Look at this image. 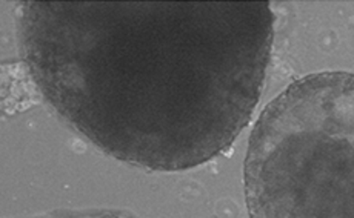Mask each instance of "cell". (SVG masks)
<instances>
[{
  "label": "cell",
  "instance_id": "1",
  "mask_svg": "<svg viewBox=\"0 0 354 218\" xmlns=\"http://www.w3.org/2000/svg\"><path fill=\"white\" fill-rule=\"evenodd\" d=\"M273 37L268 2H25L17 16L40 97L108 155L163 172L231 148Z\"/></svg>",
  "mask_w": 354,
  "mask_h": 218
},
{
  "label": "cell",
  "instance_id": "2",
  "mask_svg": "<svg viewBox=\"0 0 354 218\" xmlns=\"http://www.w3.org/2000/svg\"><path fill=\"white\" fill-rule=\"evenodd\" d=\"M248 218H354V72L295 80L270 101L243 163Z\"/></svg>",
  "mask_w": 354,
  "mask_h": 218
},
{
  "label": "cell",
  "instance_id": "3",
  "mask_svg": "<svg viewBox=\"0 0 354 218\" xmlns=\"http://www.w3.org/2000/svg\"><path fill=\"white\" fill-rule=\"evenodd\" d=\"M39 218H134L133 215L118 210H93V212H73V214H57Z\"/></svg>",
  "mask_w": 354,
  "mask_h": 218
}]
</instances>
